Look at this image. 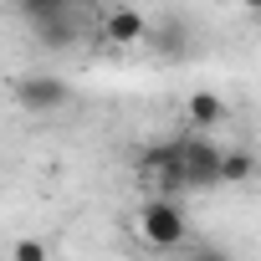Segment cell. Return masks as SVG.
Masks as SVG:
<instances>
[{
  "label": "cell",
  "instance_id": "5",
  "mask_svg": "<svg viewBox=\"0 0 261 261\" xmlns=\"http://www.w3.org/2000/svg\"><path fill=\"white\" fill-rule=\"evenodd\" d=\"M144 36H149V16L134 11V6H113L102 16V41H113V46H134Z\"/></svg>",
  "mask_w": 261,
  "mask_h": 261
},
{
  "label": "cell",
  "instance_id": "9",
  "mask_svg": "<svg viewBox=\"0 0 261 261\" xmlns=\"http://www.w3.org/2000/svg\"><path fill=\"white\" fill-rule=\"evenodd\" d=\"M11 261H51V246H46V241H36V236H21V241H16V251H11Z\"/></svg>",
  "mask_w": 261,
  "mask_h": 261
},
{
  "label": "cell",
  "instance_id": "2",
  "mask_svg": "<svg viewBox=\"0 0 261 261\" xmlns=\"http://www.w3.org/2000/svg\"><path fill=\"white\" fill-rule=\"evenodd\" d=\"M220 154L205 134H185L179 139V174H185V190H205V185H220Z\"/></svg>",
  "mask_w": 261,
  "mask_h": 261
},
{
  "label": "cell",
  "instance_id": "7",
  "mask_svg": "<svg viewBox=\"0 0 261 261\" xmlns=\"http://www.w3.org/2000/svg\"><path fill=\"white\" fill-rule=\"evenodd\" d=\"M256 174V154L251 149H225L220 154V185H246Z\"/></svg>",
  "mask_w": 261,
  "mask_h": 261
},
{
  "label": "cell",
  "instance_id": "8",
  "mask_svg": "<svg viewBox=\"0 0 261 261\" xmlns=\"http://www.w3.org/2000/svg\"><path fill=\"white\" fill-rule=\"evenodd\" d=\"M21 16H26L36 31H46V26L67 21V6H62V0H26V6H21Z\"/></svg>",
  "mask_w": 261,
  "mask_h": 261
},
{
  "label": "cell",
  "instance_id": "10",
  "mask_svg": "<svg viewBox=\"0 0 261 261\" xmlns=\"http://www.w3.org/2000/svg\"><path fill=\"white\" fill-rule=\"evenodd\" d=\"M185 261H230V251H220V246H190Z\"/></svg>",
  "mask_w": 261,
  "mask_h": 261
},
{
  "label": "cell",
  "instance_id": "6",
  "mask_svg": "<svg viewBox=\"0 0 261 261\" xmlns=\"http://www.w3.org/2000/svg\"><path fill=\"white\" fill-rule=\"evenodd\" d=\"M185 123L195 128V134H205V128L225 123V97H215V92H190V102H185Z\"/></svg>",
  "mask_w": 261,
  "mask_h": 261
},
{
  "label": "cell",
  "instance_id": "4",
  "mask_svg": "<svg viewBox=\"0 0 261 261\" xmlns=\"http://www.w3.org/2000/svg\"><path fill=\"white\" fill-rule=\"evenodd\" d=\"M139 174L159 190H185V174H179V139H164V144H149L139 154Z\"/></svg>",
  "mask_w": 261,
  "mask_h": 261
},
{
  "label": "cell",
  "instance_id": "1",
  "mask_svg": "<svg viewBox=\"0 0 261 261\" xmlns=\"http://www.w3.org/2000/svg\"><path fill=\"white\" fill-rule=\"evenodd\" d=\"M134 225H139V241H144L149 251H179V246L190 241V215H185L169 195H149V200L139 205Z\"/></svg>",
  "mask_w": 261,
  "mask_h": 261
},
{
  "label": "cell",
  "instance_id": "3",
  "mask_svg": "<svg viewBox=\"0 0 261 261\" xmlns=\"http://www.w3.org/2000/svg\"><path fill=\"white\" fill-rule=\"evenodd\" d=\"M16 102L26 108V113H57L67 97H72V87H67V77H51V72H31V77H16Z\"/></svg>",
  "mask_w": 261,
  "mask_h": 261
}]
</instances>
